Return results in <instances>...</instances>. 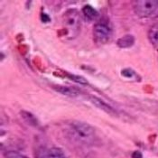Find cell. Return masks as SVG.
<instances>
[{"instance_id": "6da1fadb", "label": "cell", "mask_w": 158, "mask_h": 158, "mask_svg": "<svg viewBox=\"0 0 158 158\" xmlns=\"http://www.w3.org/2000/svg\"><path fill=\"white\" fill-rule=\"evenodd\" d=\"M69 129L73 138L82 144L92 145L96 140L94 128L86 122L73 121L70 124Z\"/></svg>"}, {"instance_id": "7a4b0ae2", "label": "cell", "mask_w": 158, "mask_h": 158, "mask_svg": "<svg viewBox=\"0 0 158 158\" xmlns=\"http://www.w3.org/2000/svg\"><path fill=\"white\" fill-rule=\"evenodd\" d=\"M63 25L67 31V35L70 38L77 36L81 28V16L75 9H70L63 15Z\"/></svg>"}, {"instance_id": "3957f363", "label": "cell", "mask_w": 158, "mask_h": 158, "mask_svg": "<svg viewBox=\"0 0 158 158\" xmlns=\"http://www.w3.org/2000/svg\"><path fill=\"white\" fill-rule=\"evenodd\" d=\"M112 35V28L110 22L107 19H101L98 21L93 28L94 41L98 44H107Z\"/></svg>"}, {"instance_id": "277c9868", "label": "cell", "mask_w": 158, "mask_h": 158, "mask_svg": "<svg viewBox=\"0 0 158 158\" xmlns=\"http://www.w3.org/2000/svg\"><path fill=\"white\" fill-rule=\"evenodd\" d=\"M134 11L139 17H150L158 12V1L137 0L133 2Z\"/></svg>"}, {"instance_id": "5b68a950", "label": "cell", "mask_w": 158, "mask_h": 158, "mask_svg": "<svg viewBox=\"0 0 158 158\" xmlns=\"http://www.w3.org/2000/svg\"><path fill=\"white\" fill-rule=\"evenodd\" d=\"M89 101H90L93 105H95L97 108L102 110L103 111L107 112V113H109L110 115H117V111H116V110H115L114 108H112V107H111L110 105H109L108 103H106L104 100H102V99H100V98H98L95 97V96H90V97H89Z\"/></svg>"}, {"instance_id": "8992f818", "label": "cell", "mask_w": 158, "mask_h": 158, "mask_svg": "<svg viewBox=\"0 0 158 158\" xmlns=\"http://www.w3.org/2000/svg\"><path fill=\"white\" fill-rule=\"evenodd\" d=\"M40 158H67V156L61 148L52 147L46 151H43Z\"/></svg>"}, {"instance_id": "52a82bcc", "label": "cell", "mask_w": 158, "mask_h": 158, "mask_svg": "<svg viewBox=\"0 0 158 158\" xmlns=\"http://www.w3.org/2000/svg\"><path fill=\"white\" fill-rule=\"evenodd\" d=\"M53 89L61 93L62 95H66V96H70V97H76L80 95V90L73 88V87H69V86H61L57 85L53 86Z\"/></svg>"}, {"instance_id": "ba28073f", "label": "cell", "mask_w": 158, "mask_h": 158, "mask_svg": "<svg viewBox=\"0 0 158 158\" xmlns=\"http://www.w3.org/2000/svg\"><path fill=\"white\" fill-rule=\"evenodd\" d=\"M81 12L83 14L84 17L87 20H89V21H94V20L97 19L98 16V13L97 10L95 8H93L89 5L84 6L82 10H81Z\"/></svg>"}, {"instance_id": "9c48e42d", "label": "cell", "mask_w": 158, "mask_h": 158, "mask_svg": "<svg viewBox=\"0 0 158 158\" xmlns=\"http://www.w3.org/2000/svg\"><path fill=\"white\" fill-rule=\"evenodd\" d=\"M148 38L153 45L158 47V22L150 27L148 31Z\"/></svg>"}, {"instance_id": "30bf717a", "label": "cell", "mask_w": 158, "mask_h": 158, "mask_svg": "<svg viewBox=\"0 0 158 158\" xmlns=\"http://www.w3.org/2000/svg\"><path fill=\"white\" fill-rule=\"evenodd\" d=\"M135 43V37L130 35H127L118 40L117 44L120 48H128L132 46Z\"/></svg>"}, {"instance_id": "8fae6325", "label": "cell", "mask_w": 158, "mask_h": 158, "mask_svg": "<svg viewBox=\"0 0 158 158\" xmlns=\"http://www.w3.org/2000/svg\"><path fill=\"white\" fill-rule=\"evenodd\" d=\"M21 116L23 117L24 120L26 121V123H28L29 125H32L34 127H36L38 125V121L35 118V117L31 114L30 112H27V111H22L21 112Z\"/></svg>"}, {"instance_id": "7c38bea8", "label": "cell", "mask_w": 158, "mask_h": 158, "mask_svg": "<svg viewBox=\"0 0 158 158\" xmlns=\"http://www.w3.org/2000/svg\"><path fill=\"white\" fill-rule=\"evenodd\" d=\"M5 158H28L16 151H7L5 153Z\"/></svg>"}, {"instance_id": "4fadbf2b", "label": "cell", "mask_w": 158, "mask_h": 158, "mask_svg": "<svg viewBox=\"0 0 158 158\" xmlns=\"http://www.w3.org/2000/svg\"><path fill=\"white\" fill-rule=\"evenodd\" d=\"M121 74L127 79H135L137 77L136 73H135L134 71H132L131 69H125L122 71Z\"/></svg>"}, {"instance_id": "5bb4252c", "label": "cell", "mask_w": 158, "mask_h": 158, "mask_svg": "<svg viewBox=\"0 0 158 158\" xmlns=\"http://www.w3.org/2000/svg\"><path fill=\"white\" fill-rule=\"evenodd\" d=\"M68 76H69V78L71 80H73V81L78 82V83H80V84H87V81H86L84 78H82L81 76H78V75H71V74H69Z\"/></svg>"}, {"instance_id": "9a60e30c", "label": "cell", "mask_w": 158, "mask_h": 158, "mask_svg": "<svg viewBox=\"0 0 158 158\" xmlns=\"http://www.w3.org/2000/svg\"><path fill=\"white\" fill-rule=\"evenodd\" d=\"M133 158H143L142 157V154L140 152L136 151V152H135L134 154H133Z\"/></svg>"}]
</instances>
